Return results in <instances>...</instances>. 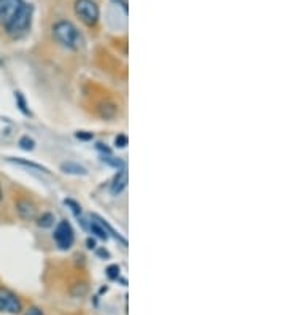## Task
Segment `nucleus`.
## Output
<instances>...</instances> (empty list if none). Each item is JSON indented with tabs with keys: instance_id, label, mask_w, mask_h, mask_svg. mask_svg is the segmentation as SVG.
Returning a JSON list of instances; mask_svg holds the SVG:
<instances>
[{
	"instance_id": "1",
	"label": "nucleus",
	"mask_w": 286,
	"mask_h": 315,
	"mask_svg": "<svg viewBox=\"0 0 286 315\" xmlns=\"http://www.w3.org/2000/svg\"><path fill=\"white\" fill-rule=\"evenodd\" d=\"M53 35L68 50H78L81 46V35L70 21H57L53 26Z\"/></svg>"
},
{
	"instance_id": "2",
	"label": "nucleus",
	"mask_w": 286,
	"mask_h": 315,
	"mask_svg": "<svg viewBox=\"0 0 286 315\" xmlns=\"http://www.w3.org/2000/svg\"><path fill=\"white\" fill-rule=\"evenodd\" d=\"M32 6L30 5H24V8L21 10V13L18 14L16 18L13 19L11 24L6 27V34L13 38H19L24 35L27 30L30 29V24H32Z\"/></svg>"
},
{
	"instance_id": "3",
	"label": "nucleus",
	"mask_w": 286,
	"mask_h": 315,
	"mask_svg": "<svg viewBox=\"0 0 286 315\" xmlns=\"http://www.w3.org/2000/svg\"><path fill=\"white\" fill-rule=\"evenodd\" d=\"M75 13L86 26H96L100 16L99 6L94 0H76Z\"/></svg>"
},
{
	"instance_id": "4",
	"label": "nucleus",
	"mask_w": 286,
	"mask_h": 315,
	"mask_svg": "<svg viewBox=\"0 0 286 315\" xmlns=\"http://www.w3.org/2000/svg\"><path fill=\"white\" fill-rule=\"evenodd\" d=\"M24 0H0V24L5 29L8 27L24 8Z\"/></svg>"
},
{
	"instance_id": "5",
	"label": "nucleus",
	"mask_w": 286,
	"mask_h": 315,
	"mask_svg": "<svg viewBox=\"0 0 286 315\" xmlns=\"http://www.w3.org/2000/svg\"><path fill=\"white\" fill-rule=\"evenodd\" d=\"M54 242H56V245L60 248V250H68L75 242V234H73V230L72 226L68 225L67 222H59L56 230H54Z\"/></svg>"
},
{
	"instance_id": "6",
	"label": "nucleus",
	"mask_w": 286,
	"mask_h": 315,
	"mask_svg": "<svg viewBox=\"0 0 286 315\" xmlns=\"http://www.w3.org/2000/svg\"><path fill=\"white\" fill-rule=\"evenodd\" d=\"M22 311V306L19 298L13 293L11 290L0 287V312L3 314H19Z\"/></svg>"
},
{
	"instance_id": "7",
	"label": "nucleus",
	"mask_w": 286,
	"mask_h": 315,
	"mask_svg": "<svg viewBox=\"0 0 286 315\" xmlns=\"http://www.w3.org/2000/svg\"><path fill=\"white\" fill-rule=\"evenodd\" d=\"M16 209H18L19 217L24 218V220H34L35 215H37L35 206L30 201H27V199H19L16 202Z\"/></svg>"
},
{
	"instance_id": "8",
	"label": "nucleus",
	"mask_w": 286,
	"mask_h": 315,
	"mask_svg": "<svg viewBox=\"0 0 286 315\" xmlns=\"http://www.w3.org/2000/svg\"><path fill=\"white\" fill-rule=\"evenodd\" d=\"M127 186V170L122 167L116 175H114L113 182H112V186H110V191L112 194L118 196L119 193H122V190Z\"/></svg>"
},
{
	"instance_id": "9",
	"label": "nucleus",
	"mask_w": 286,
	"mask_h": 315,
	"mask_svg": "<svg viewBox=\"0 0 286 315\" xmlns=\"http://www.w3.org/2000/svg\"><path fill=\"white\" fill-rule=\"evenodd\" d=\"M62 170L67 172V174H73V175H86L88 174V170L83 166H80V164H76V162H70V161L62 164Z\"/></svg>"
},
{
	"instance_id": "10",
	"label": "nucleus",
	"mask_w": 286,
	"mask_h": 315,
	"mask_svg": "<svg viewBox=\"0 0 286 315\" xmlns=\"http://www.w3.org/2000/svg\"><path fill=\"white\" fill-rule=\"evenodd\" d=\"M91 231L94 233V234L97 236V237H100V239H108V233H107V230L104 228V225L99 222L96 215H92V222H91Z\"/></svg>"
},
{
	"instance_id": "11",
	"label": "nucleus",
	"mask_w": 286,
	"mask_h": 315,
	"mask_svg": "<svg viewBox=\"0 0 286 315\" xmlns=\"http://www.w3.org/2000/svg\"><path fill=\"white\" fill-rule=\"evenodd\" d=\"M99 115L105 120H112L116 115V107L113 104H100L99 105Z\"/></svg>"
},
{
	"instance_id": "12",
	"label": "nucleus",
	"mask_w": 286,
	"mask_h": 315,
	"mask_svg": "<svg viewBox=\"0 0 286 315\" xmlns=\"http://www.w3.org/2000/svg\"><path fill=\"white\" fill-rule=\"evenodd\" d=\"M10 161L16 162V164H21V166H26V167H30V169H35V170H40V172H48L43 166H40V164H35V162H30V161H26V159H16V158H10Z\"/></svg>"
},
{
	"instance_id": "13",
	"label": "nucleus",
	"mask_w": 286,
	"mask_h": 315,
	"mask_svg": "<svg viewBox=\"0 0 286 315\" xmlns=\"http://www.w3.org/2000/svg\"><path fill=\"white\" fill-rule=\"evenodd\" d=\"M54 223V217L53 214H43L40 218H38V226L40 228H50Z\"/></svg>"
},
{
	"instance_id": "14",
	"label": "nucleus",
	"mask_w": 286,
	"mask_h": 315,
	"mask_svg": "<svg viewBox=\"0 0 286 315\" xmlns=\"http://www.w3.org/2000/svg\"><path fill=\"white\" fill-rule=\"evenodd\" d=\"M19 147L22 148V150H34V147H35V142L30 139L29 136H24V137H21L19 139Z\"/></svg>"
},
{
	"instance_id": "15",
	"label": "nucleus",
	"mask_w": 286,
	"mask_h": 315,
	"mask_svg": "<svg viewBox=\"0 0 286 315\" xmlns=\"http://www.w3.org/2000/svg\"><path fill=\"white\" fill-rule=\"evenodd\" d=\"M107 275L110 279H118L119 277V266H116V264H112V266H108L107 267Z\"/></svg>"
},
{
	"instance_id": "16",
	"label": "nucleus",
	"mask_w": 286,
	"mask_h": 315,
	"mask_svg": "<svg viewBox=\"0 0 286 315\" xmlns=\"http://www.w3.org/2000/svg\"><path fill=\"white\" fill-rule=\"evenodd\" d=\"M102 159H104V162L110 164V166H114V167L121 166V167H124V162H122V161H119L118 158H113V156H104Z\"/></svg>"
},
{
	"instance_id": "17",
	"label": "nucleus",
	"mask_w": 286,
	"mask_h": 315,
	"mask_svg": "<svg viewBox=\"0 0 286 315\" xmlns=\"http://www.w3.org/2000/svg\"><path fill=\"white\" fill-rule=\"evenodd\" d=\"M114 145H116L118 148H124L127 145V136H124V134H119V136L114 139Z\"/></svg>"
},
{
	"instance_id": "18",
	"label": "nucleus",
	"mask_w": 286,
	"mask_h": 315,
	"mask_svg": "<svg viewBox=\"0 0 286 315\" xmlns=\"http://www.w3.org/2000/svg\"><path fill=\"white\" fill-rule=\"evenodd\" d=\"M16 102H18V105H19V110L22 113H29L27 112V108H26V102H24V97H22V94L21 92H16Z\"/></svg>"
},
{
	"instance_id": "19",
	"label": "nucleus",
	"mask_w": 286,
	"mask_h": 315,
	"mask_svg": "<svg viewBox=\"0 0 286 315\" xmlns=\"http://www.w3.org/2000/svg\"><path fill=\"white\" fill-rule=\"evenodd\" d=\"M65 204H67V206H70V207H72V210L75 212V215H76V217L81 215V207H80L78 204H76L75 201H72V199H65Z\"/></svg>"
},
{
	"instance_id": "20",
	"label": "nucleus",
	"mask_w": 286,
	"mask_h": 315,
	"mask_svg": "<svg viewBox=\"0 0 286 315\" xmlns=\"http://www.w3.org/2000/svg\"><path fill=\"white\" fill-rule=\"evenodd\" d=\"M24 315H43V312L37 307H29V309L24 312Z\"/></svg>"
},
{
	"instance_id": "21",
	"label": "nucleus",
	"mask_w": 286,
	"mask_h": 315,
	"mask_svg": "<svg viewBox=\"0 0 286 315\" xmlns=\"http://www.w3.org/2000/svg\"><path fill=\"white\" fill-rule=\"evenodd\" d=\"M76 137H78V139H83V140H88V139H92V134H84V132H76Z\"/></svg>"
},
{
	"instance_id": "22",
	"label": "nucleus",
	"mask_w": 286,
	"mask_h": 315,
	"mask_svg": "<svg viewBox=\"0 0 286 315\" xmlns=\"http://www.w3.org/2000/svg\"><path fill=\"white\" fill-rule=\"evenodd\" d=\"M88 245H89V248H94L96 247V242L92 240V239H88Z\"/></svg>"
},
{
	"instance_id": "23",
	"label": "nucleus",
	"mask_w": 286,
	"mask_h": 315,
	"mask_svg": "<svg viewBox=\"0 0 286 315\" xmlns=\"http://www.w3.org/2000/svg\"><path fill=\"white\" fill-rule=\"evenodd\" d=\"M99 255H102V256H108V253H107V251H104V250H99Z\"/></svg>"
},
{
	"instance_id": "24",
	"label": "nucleus",
	"mask_w": 286,
	"mask_h": 315,
	"mask_svg": "<svg viewBox=\"0 0 286 315\" xmlns=\"http://www.w3.org/2000/svg\"><path fill=\"white\" fill-rule=\"evenodd\" d=\"M0 201H2V190H0Z\"/></svg>"
}]
</instances>
